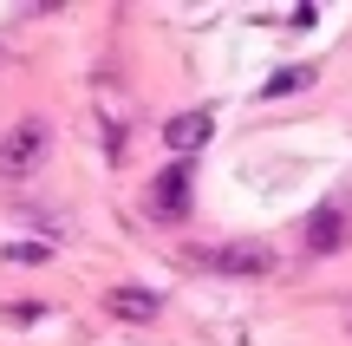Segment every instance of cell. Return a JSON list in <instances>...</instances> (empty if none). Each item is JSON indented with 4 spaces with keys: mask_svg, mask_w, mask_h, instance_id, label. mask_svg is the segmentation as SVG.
<instances>
[{
    "mask_svg": "<svg viewBox=\"0 0 352 346\" xmlns=\"http://www.w3.org/2000/svg\"><path fill=\"white\" fill-rule=\"evenodd\" d=\"M346 327H352V314H346Z\"/></svg>",
    "mask_w": 352,
    "mask_h": 346,
    "instance_id": "obj_9",
    "label": "cell"
},
{
    "mask_svg": "<svg viewBox=\"0 0 352 346\" xmlns=\"http://www.w3.org/2000/svg\"><path fill=\"white\" fill-rule=\"evenodd\" d=\"M307 78H314V72H307V65H287V72H274V78H267V98H280V91H294V85H307Z\"/></svg>",
    "mask_w": 352,
    "mask_h": 346,
    "instance_id": "obj_7",
    "label": "cell"
},
{
    "mask_svg": "<svg viewBox=\"0 0 352 346\" xmlns=\"http://www.w3.org/2000/svg\"><path fill=\"white\" fill-rule=\"evenodd\" d=\"M346 235H352L346 203H320V209H314V222H307V248H320V255H327V248H340Z\"/></svg>",
    "mask_w": 352,
    "mask_h": 346,
    "instance_id": "obj_4",
    "label": "cell"
},
{
    "mask_svg": "<svg viewBox=\"0 0 352 346\" xmlns=\"http://www.w3.org/2000/svg\"><path fill=\"white\" fill-rule=\"evenodd\" d=\"M151 209H157V216H189V164H183V157L151 183Z\"/></svg>",
    "mask_w": 352,
    "mask_h": 346,
    "instance_id": "obj_3",
    "label": "cell"
},
{
    "mask_svg": "<svg viewBox=\"0 0 352 346\" xmlns=\"http://www.w3.org/2000/svg\"><path fill=\"white\" fill-rule=\"evenodd\" d=\"M196 261L215 268V274H228V281H261V274L280 268V255L267 242H222V248H209V255H196Z\"/></svg>",
    "mask_w": 352,
    "mask_h": 346,
    "instance_id": "obj_2",
    "label": "cell"
},
{
    "mask_svg": "<svg viewBox=\"0 0 352 346\" xmlns=\"http://www.w3.org/2000/svg\"><path fill=\"white\" fill-rule=\"evenodd\" d=\"M104 307H111L118 321H157V307H164V301H157L151 288H111V294H104Z\"/></svg>",
    "mask_w": 352,
    "mask_h": 346,
    "instance_id": "obj_6",
    "label": "cell"
},
{
    "mask_svg": "<svg viewBox=\"0 0 352 346\" xmlns=\"http://www.w3.org/2000/svg\"><path fill=\"white\" fill-rule=\"evenodd\" d=\"M52 151V125L46 118H20V125H7V138H0V177H33L39 164H46Z\"/></svg>",
    "mask_w": 352,
    "mask_h": 346,
    "instance_id": "obj_1",
    "label": "cell"
},
{
    "mask_svg": "<svg viewBox=\"0 0 352 346\" xmlns=\"http://www.w3.org/2000/svg\"><path fill=\"white\" fill-rule=\"evenodd\" d=\"M7 261H26L33 268V261H46V242H7Z\"/></svg>",
    "mask_w": 352,
    "mask_h": 346,
    "instance_id": "obj_8",
    "label": "cell"
},
{
    "mask_svg": "<svg viewBox=\"0 0 352 346\" xmlns=\"http://www.w3.org/2000/svg\"><path fill=\"white\" fill-rule=\"evenodd\" d=\"M209 138H215V118H209V111H183V118H170V125H164V144H170L176 157L202 151Z\"/></svg>",
    "mask_w": 352,
    "mask_h": 346,
    "instance_id": "obj_5",
    "label": "cell"
}]
</instances>
